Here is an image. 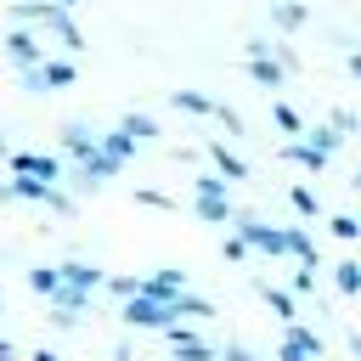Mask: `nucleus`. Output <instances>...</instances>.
<instances>
[{"mask_svg":"<svg viewBox=\"0 0 361 361\" xmlns=\"http://www.w3.org/2000/svg\"><path fill=\"white\" fill-rule=\"evenodd\" d=\"M248 79L265 85V90H276V85H282V62H276V56H248Z\"/></svg>","mask_w":361,"mask_h":361,"instance_id":"nucleus-14","label":"nucleus"},{"mask_svg":"<svg viewBox=\"0 0 361 361\" xmlns=\"http://www.w3.org/2000/svg\"><path fill=\"white\" fill-rule=\"evenodd\" d=\"M350 73H355V79H361V51H350Z\"/></svg>","mask_w":361,"mask_h":361,"instance_id":"nucleus-34","label":"nucleus"},{"mask_svg":"<svg viewBox=\"0 0 361 361\" xmlns=\"http://www.w3.org/2000/svg\"><path fill=\"white\" fill-rule=\"evenodd\" d=\"M271 23H276V28H299V23H305V6H299V0H276V6H271Z\"/></svg>","mask_w":361,"mask_h":361,"instance_id":"nucleus-20","label":"nucleus"},{"mask_svg":"<svg viewBox=\"0 0 361 361\" xmlns=\"http://www.w3.org/2000/svg\"><path fill=\"white\" fill-rule=\"evenodd\" d=\"M288 254H293V259H299L305 271H316V243H310V237H305L299 226H288Z\"/></svg>","mask_w":361,"mask_h":361,"instance_id":"nucleus-18","label":"nucleus"},{"mask_svg":"<svg viewBox=\"0 0 361 361\" xmlns=\"http://www.w3.org/2000/svg\"><path fill=\"white\" fill-rule=\"evenodd\" d=\"M333 231H338V237H344V243H350V237H361V226H355V220H350V214H338V220H333Z\"/></svg>","mask_w":361,"mask_h":361,"instance_id":"nucleus-30","label":"nucleus"},{"mask_svg":"<svg viewBox=\"0 0 361 361\" xmlns=\"http://www.w3.org/2000/svg\"><path fill=\"white\" fill-rule=\"evenodd\" d=\"M271 118H276V130H282V135H299V130H305V118H299L288 102H271Z\"/></svg>","mask_w":361,"mask_h":361,"instance_id":"nucleus-21","label":"nucleus"},{"mask_svg":"<svg viewBox=\"0 0 361 361\" xmlns=\"http://www.w3.org/2000/svg\"><path fill=\"white\" fill-rule=\"evenodd\" d=\"M259 293H265V305H271L282 322H293V293H282V288H271V282H259Z\"/></svg>","mask_w":361,"mask_h":361,"instance_id":"nucleus-23","label":"nucleus"},{"mask_svg":"<svg viewBox=\"0 0 361 361\" xmlns=\"http://www.w3.org/2000/svg\"><path fill=\"white\" fill-rule=\"evenodd\" d=\"M11 169H17V175H28V180H45V186L62 175V164H56L51 152H11Z\"/></svg>","mask_w":361,"mask_h":361,"instance_id":"nucleus-6","label":"nucleus"},{"mask_svg":"<svg viewBox=\"0 0 361 361\" xmlns=\"http://www.w3.org/2000/svg\"><path fill=\"white\" fill-rule=\"evenodd\" d=\"M56 271H62V282H68V288H79V293H90V288L102 282V271H96V265H85V259H68V265H56Z\"/></svg>","mask_w":361,"mask_h":361,"instance_id":"nucleus-12","label":"nucleus"},{"mask_svg":"<svg viewBox=\"0 0 361 361\" xmlns=\"http://www.w3.org/2000/svg\"><path fill=\"white\" fill-rule=\"evenodd\" d=\"M0 361H17V350H11V344H6V338H0Z\"/></svg>","mask_w":361,"mask_h":361,"instance_id":"nucleus-33","label":"nucleus"},{"mask_svg":"<svg viewBox=\"0 0 361 361\" xmlns=\"http://www.w3.org/2000/svg\"><path fill=\"white\" fill-rule=\"evenodd\" d=\"M169 344H175V361H214V350H209V344H203L197 333H186L180 322L169 327Z\"/></svg>","mask_w":361,"mask_h":361,"instance_id":"nucleus-8","label":"nucleus"},{"mask_svg":"<svg viewBox=\"0 0 361 361\" xmlns=\"http://www.w3.org/2000/svg\"><path fill=\"white\" fill-rule=\"evenodd\" d=\"M288 203H293V209H299L305 220L316 214V192H310V186H293V192H288Z\"/></svg>","mask_w":361,"mask_h":361,"instance_id":"nucleus-27","label":"nucleus"},{"mask_svg":"<svg viewBox=\"0 0 361 361\" xmlns=\"http://www.w3.org/2000/svg\"><path fill=\"white\" fill-rule=\"evenodd\" d=\"M11 17H17V23H39V28H45V34H56L68 51H85L79 23H73L62 6H51V0H17V6H11Z\"/></svg>","mask_w":361,"mask_h":361,"instance_id":"nucleus-1","label":"nucleus"},{"mask_svg":"<svg viewBox=\"0 0 361 361\" xmlns=\"http://www.w3.org/2000/svg\"><path fill=\"white\" fill-rule=\"evenodd\" d=\"M355 186H361V169H355Z\"/></svg>","mask_w":361,"mask_h":361,"instance_id":"nucleus-39","label":"nucleus"},{"mask_svg":"<svg viewBox=\"0 0 361 361\" xmlns=\"http://www.w3.org/2000/svg\"><path fill=\"white\" fill-rule=\"evenodd\" d=\"M169 310H175V316H214V310H209V299H192V293H175V299H169Z\"/></svg>","mask_w":361,"mask_h":361,"instance_id":"nucleus-26","label":"nucleus"},{"mask_svg":"<svg viewBox=\"0 0 361 361\" xmlns=\"http://www.w3.org/2000/svg\"><path fill=\"white\" fill-rule=\"evenodd\" d=\"M310 135H316V147H322V152H333V147H338V130H333V124H322V130H310Z\"/></svg>","mask_w":361,"mask_h":361,"instance_id":"nucleus-29","label":"nucleus"},{"mask_svg":"<svg viewBox=\"0 0 361 361\" xmlns=\"http://www.w3.org/2000/svg\"><path fill=\"white\" fill-rule=\"evenodd\" d=\"M124 322H130V327H175V310H169L164 299H147V293H135V299L124 305Z\"/></svg>","mask_w":361,"mask_h":361,"instance_id":"nucleus-4","label":"nucleus"},{"mask_svg":"<svg viewBox=\"0 0 361 361\" xmlns=\"http://www.w3.org/2000/svg\"><path fill=\"white\" fill-rule=\"evenodd\" d=\"M333 282H338V293H361V265H355V259H344V265L333 271Z\"/></svg>","mask_w":361,"mask_h":361,"instance_id":"nucleus-25","label":"nucleus"},{"mask_svg":"<svg viewBox=\"0 0 361 361\" xmlns=\"http://www.w3.org/2000/svg\"><path fill=\"white\" fill-rule=\"evenodd\" d=\"M0 197H28V203H45V209H56V214H68V209H73V203H68V192H56V186H45V180H28V175L0 180Z\"/></svg>","mask_w":361,"mask_h":361,"instance_id":"nucleus-2","label":"nucleus"},{"mask_svg":"<svg viewBox=\"0 0 361 361\" xmlns=\"http://www.w3.org/2000/svg\"><path fill=\"white\" fill-rule=\"evenodd\" d=\"M197 197H226V180L220 175H197Z\"/></svg>","mask_w":361,"mask_h":361,"instance_id":"nucleus-28","label":"nucleus"},{"mask_svg":"<svg viewBox=\"0 0 361 361\" xmlns=\"http://www.w3.org/2000/svg\"><path fill=\"white\" fill-rule=\"evenodd\" d=\"M62 147H68V152H73V158L85 164V158H90V152L102 147V135H96L90 124H79V118H68V124H62Z\"/></svg>","mask_w":361,"mask_h":361,"instance_id":"nucleus-7","label":"nucleus"},{"mask_svg":"<svg viewBox=\"0 0 361 361\" xmlns=\"http://www.w3.org/2000/svg\"><path fill=\"white\" fill-rule=\"evenodd\" d=\"M282 158H288V164H299V169H316V175L327 169V152H322L316 141H288V147H282Z\"/></svg>","mask_w":361,"mask_h":361,"instance_id":"nucleus-10","label":"nucleus"},{"mask_svg":"<svg viewBox=\"0 0 361 361\" xmlns=\"http://www.w3.org/2000/svg\"><path fill=\"white\" fill-rule=\"evenodd\" d=\"M220 254H226V259H243V254H248V243H243V237H226V248H220Z\"/></svg>","mask_w":361,"mask_h":361,"instance_id":"nucleus-31","label":"nucleus"},{"mask_svg":"<svg viewBox=\"0 0 361 361\" xmlns=\"http://www.w3.org/2000/svg\"><path fill=\"white\" fill-rule=\"evenodd\" d=\"M350 350H355V361H361V333H355V338H350Z\"/></svg>","mask_w":361,"mask_h":361,"instance_id":"nucleus-35","label":"nucleus"},{"mask_svg":"<svg viewBox=\"0 0 361 361\" xmlns=\"http://www.w3.org/2000/svg\"><path fill=\"white\" fill-rule=\"evenodd\" d=\"M28 288H34V293H45V299H56V293H62V271L34 265V271H28Z\"/></svg>","mask_w":361,"mask_h":361,"instance_id":"nucleus-19","label":"nucleus"},{"mask_svg":"<svg viewBox=\"0 0 361 361\" xmlns=\"http://www.w3.org/2000/svg\"><path fill=\"white\" fill-rule=\"evenodd\" d=\"M209 158H214V175H220V180H248V164H243L237 152H226L220 141L209 147Z\"/></svg>","mask_w":361,"mask_h":361,"instance_id":"nucleus-11","label":"nucleus"},{"mask_svg":"<svg viewBox=\"0 0 361 361\" xmlns=\"http://www.w3.org/2000/svg\"><path fill=\"white\" fill-rule=\"evenodd\" d=\"M34 361H56V355H51V350H39V355H34Z\"/></svg>","mask_w":361,"mask_h":361,"instance_id":"nucleus-36","label":"nucleus"},{"mask_svg":"<svg viewBox=\"0 0 361 361\" xmlns=\"http://www.w3.org/2000/svg\"><path fill=\"white\" fill-rule=\"evenodd\" d=\"M0 158H6V135H0Z\"/></svg>","mask_w":361,"mask_h":361,"instance_id":"nucleus-38","label":"nucleus"},{"mask_svg":"<svg viewBox=\"0 0 361 361\" xmlns=\"http://www.w3.org/2000/svg\"><path fill=\"white\" fill-rule=\"evenodd\" d=\"M226 361H254V355H248L243 344H226Z\"/></svg>","mask_w":361,"mask_h":361,"instance_id":"nucleus-32","label":"nucleus"},{"mask_svg":"<svg viewBox=\"0 0 361 361\" xmlns=\"http://www.w3.org/2000/svg\"><path fill=\"white\" fill-rule=\"evenodd\" d=\"M118 130H124V135H130V141H152V135H158V124H152V118H147V113H130V118H124V124H118Z\"/></svg>","mask_w":361,"mask_h":361,"instance_id":"nucleus-22","label":"nucleus"},{"mask_svg":"<svg viewBox=\"0 0 361 361\" xmlns=\"http://www.w3.org/2000/svg\"><path fill=\"white\" fill-rule=\"evenodd\" d=\"M197 214H203L209 226H226V220H237V209H231V197H197Z\"/></svg>","mask_w":361,"mask_h":361,"instance_id":"nucleus-17","label":"nucleus"},{"mask_svg":"<svg viewBox=\"0 0 361 361\" xmlns=\"http://www.w3.org/2000/svg\"><path fill=\"white\" fill-rule=\"evenodd\" d=\"M51 6H62V11H68V6H79V0H51Z\"/></svg>","mask_w":361,"mask_h":361,"instance_id":"nucleus-37","label":"nucleus"},{"mask_svg":"<svg viewBox=\"0 0 361 361\" xmlns=\"http://www.w3.org/2000/svg\"><path fill=\"white\" fill-rule=\"evenodd\" d=\"M231 226H237V237H243L248 248H259V254H288V231H276V226H265V220H254V214H237Z\"/></svg>","mask_w":361,"mask_h":361,"instance_id":"nucleus-3","label":"nucleus"},{"mask_svg":"<svg viewBox=\"0 0 361 361\" xmlns=\"http://www.w3.org/2000/svg\"><path fill=\"white\" fill-rule=\"evenodd\" d=\"M107 175H118V158H107V152L96 147V152H90L85 164H79V175H73V180H79V186H102Z\"/></svg>","mask_w":361,"mask_h":361,"instance_id":"nucleus-9","label":"nucleus"},{"mask_svg":"<svg viewBox=\"0 0 361 361\" xmlns=\"http://www.w3.org/2000/svg\"><path fill=\"white\" fill-rule=\"evenodd\" d=\"M169 102L186 107V113H209V118H220V107H226V102H209L203 90H169Z\"/></svg>","mask_w":361,"mask_h":361,"instance_id":"nucleus-15","label":"nucleus"},{"mask_svg":"<svg viewBox=\"0 0 361 361\" xmlns=\"http://www.w3.org/2000/svg\"><path fill=\"white\" fill-rule=\"evenodd\" d=\"M6 56H11L17 68H39V62H45V45H39L28 28H11V34H6Z\"/></svg>","mask_w":361,"mask_h":361,"instance_id":"nucleus-5","label":"nucleus"},{"mask_svg":"<svg viewBox=\"0 0 361 361\" xmlns=\"http://www.w3.org/2000/svg\"><path fill=\"white\" fill-rule=\"evenodd\" d=\"M282 344H293L305 361H316V355H322V338H316L310 327H299V322H288V338H282Z\"/></svg>","mask_w":361,"mask_h":361,"instance_id":"nucleus-16","label":"nucleus"},{"mask_svg":"<svg viewBox=\"0 0 361 361\" xmlns=\"http://www.w3.org/2000/svg\"><path fill=\"white\" fill-rule=\"evenodd\" d=\"M102 152H107V158H118V164H124V158H130V152H135V141H130V135H124V130H113V135H102Z\"/></svg>","mask_w":361,"mask_h":361,"instance_id":"nucleus-24","label":"nucleus"},{"mask_svg":"<svg viewBox=\"0 0 361 361\" xmlns=\"http://www.w3.org/2000/svg\"><path fill=\"white\" fill-rule=\"evenodd\" d=\"M39 73H45V90H62V85H73V79H79V68H73V62H62V56H45V62H39Z\"/></svg>","mask_w":361,"mask_h":361,"instance_id":"nucleus-13","label":"nucleus"}]
</instances>
